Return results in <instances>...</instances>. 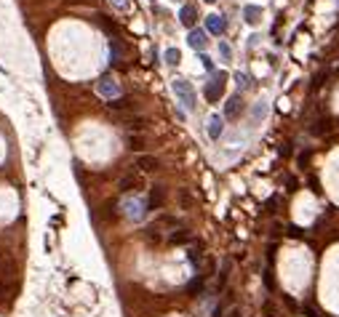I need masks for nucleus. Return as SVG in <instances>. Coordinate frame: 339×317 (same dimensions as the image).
<instances>
[{
    "mask_svg": "<svg viewBox=\"0 0 339 317\" xmlns=\"http://www.w3.org/2000/svg\"><path fill=\"white\" fill-rule=\"evenodd\" d=\"M171 88H174V93H177V99H179V104L187 110V112H192L195 110V88H192V83H187V80H182V77H177V80H171Z\"/></svg>",
    "mask_w": 339,
    "mask_h": 317,
    "instance_id": "nucleus-1",
    "label": "nucleus"
},
{
    "mask_svg": "<svg viewBox=\"0 0 339 317\" xmlns=\"http://www.w3.org/2000/svg\"><path fill=\"white\" fill-rule=\"evenodd\" d=\"M225 80H227V72H216L206 83V99L211 101V104H216L222 96H225Z\"/></svg>",
    "mask_w": 339,
    "mask_h": 317,
    "instance_id": "nucleus-2",
    "label": "nucleus"
},
{
    "mask_svg": "<svg viewBox=\"0 0 339 317\" xmlns=\"http://www.w3.org/2000/svg\"><path fill=\"white\" fill-rule=\"evenodd\" d=\"M96 91L102 93L104 99H115L120 93V86H118V80H115L112 75H104V77H99V83H96Z\"/></svg>",
    "mask_w": 339,
    "mask_h": 317,
    "instance_id": "nucleus-3",
    "label": "nucleus"
},
{
    "mask_svg": "<svg viewBox=\"0 0 339 317\" xmlns=\"http://www.w3.org/2000/svg\"><path fill=\"white\" fill-rule=\"evenodd\" d=\"M163 203H166V187H150V195H147V208L150 210H158Z\"/></svg>",
    "mask_w": 339,
    "mask_h": 317,
    "instance_id": "nucleus-4",
    "label": "nucleus"
},
{
    "mask_svg": "<svg viewBox=\"0 0 339 317\" xmlns=\"http://www.w3.org/2000/svg\"><path fill=\"white\" fill-rule=\"evenodd\" d=\"M144 210H150L147 208V200H142V197H136V200H131V203H126V216L128 219H142L144 216Z\"/></svg>",
    "mask_w": 339,
    "mask_h": 317,
    "instance_id": "nucleus-5",
    "label": "nucleus"
},
{
    "mask_svg": "<svg viewBox=\"0 0 339 317\" xmlns=\"http://www.w3.org/2000/svg\"><path fill=\"white\" fill-rule=\"evenodd\" d=\"M187 43H190V48L203 51L206 45H208V35H206V30H190V35H187Z\"/></svg>",
    "mask_w": 339,
    "mask_h": 317,
    "instance_id": "nucleus-6",
    "label": "nucleus"
},
{
    "mask_svg": "<svg viewBox=\"0 0 339 317\" xmlns=\"http://www.w3.org/2000/svg\"><path fill=\"white\" fill-rule=\"evenodd\" d=\"M179 21H182V24L184 27H195V21H198V8L195 6H190V3H187V6H182L179 8Z\"/></svg>",
    "mask_w": 339,
    "mask_h": 317,
    "instance_id": "nucleus-7",
    "label": "nucleus"
},
{
    "mask_svg": "<svg viewBox=\"0 0 339 317\" xmlns=\"http://www.w3.org/2000/svg\"><path fill=\"white\" fill-rule=\"evenodd\" d=\"M225 27H227V21H225V16H219V14H211L206 19V32H211V35H222Z\"/></svg>",
    "mask_w": 339,
    "mask_h": 317,
    "instance_id": "nucleus-8",
    "label": "nucleus"
},
{
    "mask_svg": "<svg viewBox=\"0 0 339 317\" xmlns=\"http://www.w3.org/2000/svg\"><path fill=\"white\" fill-rule=\"evenodd\" d=\"M240 112H243V99L235 93V96H230L225 104V117H238Z\"/></svg>",
    "mask_w": 339,
    "mask_h": 317,
    "instance_id": "nucleus-9",
    "label": "nucleus"
},
{
    "mask_svg": "<svg viewBox=\"0 0 339 317\" xmlns=\"http://www.w3.org/2000/svg\"><path fill=\"white\" fill-rule=\"evenodd\" d=\"M136 168H142V171H158L160 168V160L155 157V155H139L136 157Z\"/></svg>",
    "mask_w": 339,
    "mask_h": 317,
    "instance_id": "nucleus-10",
    "label": "nucleus"
},
{
    "mask_svg": "<svg viewBox=\"0 0 339 317\" xmlns=\"http://www.w3.org/2000/svg\"><path fill=\"white\" fill-rule=\"evenodd\" d=\"M222 131H225V117H222V115H211V120H208V136L216 142V139L222 136Z\"/></svg>",
    "mask_w": 339,
    "mask_h": 317,
    "instance_id": "nucleus-11",
    "label": "nucleus"
},
{
    "mask_svg": "<svg viewBox=\"0 0 339 317\" xmlns=\"http://www.w3.org/2000/svg\"><path fill=\"white\" fill-rule=\"evenodd\" d=\"M126 144H128V149L142 152V149L147 147V136H142V134H128V136H126Z\"/></svg>",
    "mask_w": 339,
    "mask_h": 317,
    "instance_id": "nucleus-12",
    "label": "nucleus"
},
{
    "mask_svg": "<svg viewBox=\"0 0 339 317\" xmlns=\"http://www.w3.org/2000/svg\"><path fill=\"white\" fill-rule=\"evenodd\" d=\"M123 125L128 128V131H142V128L147 125V117H142V115H128L126 120H123Z\"/></svg>",
    "mask_w": 339,
    "mask_h": 317,
    "instance_id": "nucleus-13",
    "label": "nucleus"
},
{
    "mask_svg": "<svg viewBox=\"0 0 339 317\" xmlns=\"http://www.w3.org/2000/svg\"><path fill=\"white\" fill-rule=\"evenodd\" d=\"M107 107L115 110V112H123V110H131V107H134V101L128 99V96H115V99L107 101Z\"/></svg>",
    "mask_w": 339,
    "mask_h": 317,
    "instance_id": "nucleus-14",
    "label": "nucleus"
},
{
    "mask_svg": "<svg viewBox=\"0 0 339 317\" xmlns=\"http://www.w3.org/2000/svg\"><path fill=\"white\" fill-rule=\"evenodd\" d=\"M136 184H139L136 176H134V173H126L123 179L118 181V190H120L123 195H128V192H134V190H136Z\"/></svg>",
    "mask_w": 339,
    "mask_h": 317,
    "instance_id": "nucleus-15",
    "label": "nucleus"
},
{
    "mask_svg": "<svg viewBox=\"0 0 339 317\" xmlns=\"http://www.w3.org/2000/svg\"><path fill=\"white\" fill-rule=\"evenodd\" d=\"M110 64H112V67L123 64V48H120L118 40H110Z\"/></svg>",
    "mask_w": 339,
    "mask_h": 317,
    "instance_id": "nucleus-16",
    "label": "nucleus"
},
{
    "mask_svg": "<svg viewBox=\"0 0 339 317\" xmlns=\"http://www.w3.org/2000/svg\"><path fill=\"white\" fill-rule=\"evenodd\" d=\"M243 16H246L249 24H256V21H259V16H262V8H259V6H246V8H243Z\"/></svg>",
    "mask_w": 339,
    "mask_h": 317,
    "instance_id": "nucleus-17",
    "label": "nucleus"
},
{
    "mask_svg": "<svg viewBox=\"0 0 339 317\" xmlns=\"http://www.w3.org/2000/svg\"><path fill=\"white\" fill-rule=\"evenodd\" d=\"M168 240H171L174 245H182V243L190 240V232H187V229H174V232L168 234Z\"/></svg>",
    "mask_w": 339,
    "mask_h": 317,
    "instance_id": "nucleus-18",
    "label": "nucleus"
},
{
    "mask_svg": "<svg viewBox=\"0 0 339 317\" xmlns=\"http://www.w3.org/2000/svg\"><path fill=\"white\" fill-rule=\"evenodd\" d=\"M163 59H166V64H171V67H177V64L182 62V54H179L177 48H168L166 54H163Z\"/></svg>",
    "mask_w": 339,
    "mask_h": 317,
    "instance_id": "nucleus-19",
    "label": "nucleus"
},
{
    "mask_svg": "<svg viewBox=\"0 0 339 317\" xmlns=\"http://www.w3.org/2000/svg\"><path fill=\"white\" fill-rule=\"evenodd\" d=\"M177 197H179L182 208H192V197H190V192H187V190H179V192H177Z\"/></svg>",
    "mask_w": 339,
    "mask_h": 317,
    "instance_id": "nucleus-20",
    "label": "nucleus"
},
{
    "mask_svg": "<svg viewBox=\"0 0 339 317\" xmlns=\"http://www.w3.org/2000/svg\"><path fill=\"white\" fill-rule=\"evenodd\" d=\"M219 54H222V59H230L232 56V48H230L227 43H219Z\"/></svg>",
    "mask_w": 339,
    "mask_h": 317,
    "instance_id": "nucleus-21",
    "label": "nucleus"
},
{
    "mask_svg": "<svg viewBox=\"0 0 339 317\" xmlns=\"http://www.w3.org/2000/svg\"><path fill=\"white\" fill-rule=\"evenodd\" d=\"M201 62H203V67L208 69V72H214V62H211V59H208L206 54H201Z\"/></svg>",
    "mask_w": 339,
    "mask_h": 317,
    "instance_id": "nucleus-22",
    "label": "nucleus"
},
{
    "mask_svg": "<svg viewBox=\"0 0 339 317\" xmlns=\"http://www.w3.org/2000/svg\"><path fill=\"white\" fill-rule=\"evenodd\" d=\"M235 80H238V86H240V88H246V86H249V77H246V75H240V72L235 75Z\"/></svg>",
    "mask_w": 339,
    "mask_h": 317,
    "instance_id": "nucleus-23",
    "label": "nucleus"
},
{
    "mask_svg": "<svg viewBox=\"0 0 339 317\" xmlns=\"http://www.w3.org/2000/svg\"><path fill=\"white\" fill-rule=\"evenodd\" d=\"M264 112H267V107H264V101H259V107H256V110H254V117H262Z\"/></svg>",
    "mask_w": 339,
    "mask_h": 317,
    "instance_id": "nucleus-24",
    "label": "nucleus"
},
{
    "mask_svg": "<svg viewBox=\"0 0 339 317\" xmlns=\"http://www.w3.org/2000/svg\"><path fill=\"white\" fill-rule=\"evenodd\" d=\"M110 3H115L118 8H128V0H110Z\"/></svg>",
    "mask_w": 339,
    "mask_h": 317,
    "instance_id": "nucleus-25",
    "label": "nucleus"
},
{
    "mask_svg": "<svg viewBox=\"0 0 339 317\" xmlns=\"http://www.w3.org/2000/svg\"><path fill=\"white\" fill-rule=\"evenodd\" d=\"M227 317H240V309H238V307H232V309L227 312Z\"/></svg>",
    "mask_w": 339,
    "mask_h": 317,
    "instance_id": "nucleus-26",
    "label": "nucleus"
},
{
    "mask_svg": "<svg viewBox=\"0 0 339 317\" xmlns=\"http://www.w3.org/2000/svg\"><path fill=\"white\" fill-rule=\"evenodd\" d=\"M206 3H216V0H206Z\"/></svg>",
    "mask_w": 339,
    "mask_h": 317,
    "instance_id": "nucleus-27",
    "label": "nucleus"
}]
</instances>
